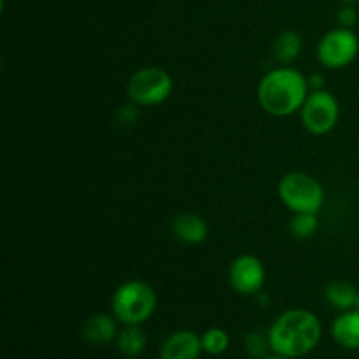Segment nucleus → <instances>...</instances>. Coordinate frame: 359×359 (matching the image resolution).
Wrapping results in <instances>:
<instances>
[{
	"instance_id": "f257e3e1",
	"label": "nucleus",
	"mask_w": 359,
	"mask_h": 359,
	"mask_svg": "<svg viewBox=\"0 0 359 359\" xmlns=\"http://www.w3.org/2000/svg\"><path fill=\"white\" fill-rule=\"evenodd\" d=\"M321 321L307 309H291L280 314L269 330L272 353L287 359L312 353L321 340Z\"/></svg>"
},
{
	"instance_id": "f03ea898",
	"label": "nucleus",
	"mask_w": 359,
	"mask_h": 359,
	"mask_svg": "<svg viewBox=\"0 0 359 359\" xmlns=\"http://www.w3.org/2000/svg\"><path fill=\"white\" fill-rule=\"evenodd\" d=\"M309 93V79L293 67H277L265 74L258 84L259 105L266 114L276 118L300 112Z\"/></svg>"
},
{
	"instance_id": "7ed1b4c3",
	"label": "nucleus",
	"mask_w": 359,
	"mask_h": 359,
	"mask_svg": "<svg viewBox=\"0 0 359 359\" xmlns=\"http://www.w3.org/2000/svg\"><path fill=\"white\" fill-rule=\"evenodd\" d=\"M158 294L151 284L132 279L112 293V316L123 325H142L154 314Z\"/></svg>"
},
{
	"instance_id": "20e7f679",
	"label": "nucleus",
	"mask_w": 359,
	"mask_h": 359,
	"mask_svg": "<svg viewBox=\"0 0 359 359\" xmlns=\"http://www.w3.org/2000/svg\"><path fill=\"white\" fill-rule=\"evenodd\" d=\"M279 198L293 214L314 212L319 214L325 205V189L321 182L305 172H290L280 179Z\"/></svg>"
},
{
	"instance_id": "39448f33",
	"label": "nucleus",
	"mask_w": 359,
	"mask_h": 359,
	"mask_svg": "<svg viewBox=\"0 0 359 359\" xmlns=\"http://www.w3.org/2000/svg\"><path fill=\"white\" fill-rule=\"evenodd\" d=\"M174 90V79L160 67H144L130 76L126 95L139 107H154L168 100Z\"/></svg>"
},
{
	"instance_id": "423d86ee",
	"label": "nucleus",
	"mask_w": 359,
	"mask_h": 359,
	"mask_svg": "<svg viewBox=\"0 0 359 359\" xmlns=\"http://www.w3.org/2000/svg\"><path fill=\"white\" fill-rule=\"evenodd\" d=\"M302 125L312 135H326L337 126L340 118V104L328 90L311 91L300 111Z\"/></svg>"
},
{
	"instance_id": "0eeeda50",
	"label": "nucleus",
	"mask_w": 359,
	"mask_h": 359,
	"mask_svg": "<svg viewBox=\"0 0 359 359\" xmlns=\"http://www.w3.org/2000/svg\"><path fill=\"white\" fill-rule=\"evenodd\" d=\"M359 53V39L353 28L339 27L321 37L316 48V55L326 69H346L356 60Z\"/></svg>"
},
{
	"instance_id": "6e6552de",
	"label": "nucleus",
	"mask_w": 359,
	"mask_h": 359,
	"mask_svg": "<svg viewBox=\"0 0 359 359\" xmlns=\"http://www.w3.org/2000/svg\"><path fill=\"white\" fill-rule=\"evenodd\" d=\"M228 279H230V286L233 287L235 293L252 297L265 286V265L258 256L241 255L231 262Z\"/></svg>"
},
{
	"instance_id": "1a4fd4ad",
	"label": "nucleus",
	"mask_w": 359,
	"mask_h": 359,
	"mask_svg": "<svg viewBox=\"0 0 359 359\" xmlns=\"http://www.w3.org/2000/svg\"><path fill=\"white\" fill-rule=\"evenodd\" d=\"M202 351V337L191 330H179L161 344L160 359H198Z\"/></svg>"
},
{
	"instance_id": "9d476101",
	"label": "nucleus",
	"mask_w": 359,
	"mask_h": 359,
	"mask_svg": "<svg viewBox=\"0 0 359 359\" xmlns=\"http://www.w3.org/2000/svg\"><path fill=\"white\" fill-rule=\"evenodd\" d=\"M172 233L179 242L188 245H198L209 237V224L195 212H181L172 219Z\"/></svg>"
},
{
	"instance_id": "9b49d317",
	"label": "nucleus",
	"mask_w": 359,
	"mask_h": 359,
	"mask_svg": "<svg viewBox=\"0 0 359 359\" xmlns=\"http://www.w3.org/2000/svg\"><path fill=\"white\" fill-rule=\"evenodd\" d=\"M118 319L107 314H93L83 323L81 337L91 346H107L118 337Z\"/></svg>"
},
{
	"instance_id": "f8f14e48",
	"label": "nucleus",
	"mask_w": 359,
	"mask_h": 359,
	"mask_svg": "<svg viewBox=\"0 0 359 359\" xmlns=\"http://www.w3.org/2000/svg\"><path fill=\"white\" fill-rule=\"evenodd\" d=\"M332 337L346 349H359V311L342 312L332 325Z\"/></svg>"
},
{
	"instance_id": "ddd939ff",
	"label": "nucleus",
	"mask_w": 359,
	"mask_h": 359,
	"mask_svg": "<svg viewBox=\"0 0 359 359\" xmlns=\"http://www.w3.org/2000/svg\"><path fill=\"white\" fill-rule=\"evenodd\" d=\"M272 49L277 62H280L283 65H290L291 62H294L302 55L304 41H302V35L298 32L283 30L273 41Z\"/></svg>"
},
{
	"instance_id": "4468645a",
	"label": "nucleus",
	"mask_w": 359,
	"mask_h": 359,
	"mask_svg": "<svg viewBox=\"0 0 359 359\" xmlns=\"http://www.w3.org/2000/svg\"><path fill=\"white\" fill-rule=\"evenodd\" d=\"M116 346L123 356L137 358L146 349L147 337L140 325H125V328L116 337Z\"/></svg>"
},
{
	"instance_id": "2eb2a0df",
	"label": "nucleus",
	"mask_w": 359,
	"mask_h": 359,
	"mask_svg": "<svg viewBox=\"0 0 359 359\" xmlns=\"http://www.w3.org/2000/svg\"><path fill=\"white\" fill-rule=\"evenodd\" d=\"M356 297H358L356 286L347 283V280H333V283H330L325 290L326 302H328L333 309L342 312L354 309Z\"/></svg>"
},
{
	"instance_id": "dca6fc26",
	"label": "nucleus",
	"mask_w": 359,
	"mask_h": 359,
	"mask_svg": "<svg viewBox=\"0 0 359 359\" xmlns=\"http://www.w3.org/2000/svg\"><path fill=\"white\" fill-rule=\"evenodd\" d=\"M319 230V217L314 212H298L290 221V233L298 241L312 238Z\"/></svg>"
},
{
	"instance_id": "f3484780",
	"label": "nucleus",
	"mask_w": 359,
	"mask_h": 359,
	"mask_svg": "<svg viewBox=\"0 0 359 359\" xmlns=\"http://www.w3.org/2000/svg\"><path fill=\"white\" fill-rule=\"evenodd\" d=\"M202 346L207 354L212 356H219V354L226 353L230 347V337L224 330L221 328H209L202 335Z\"/></svg>"
},
{
	"instance_id": "a211bd4d",
	"label": "nucleus",
	"mask_w": 359,
	"mask_h": 359,
	"mask_svg": "<svg viewBox=\"0 0 359 359\" xmlns=\"http://www.w3.org/2000/svg\"><path fill=\"white\" fill-rule=\"evenodd\" d=\"M244 346H245V353L255 359L266 358L269 356L266 353H269V351H272V347H270L269 335H263V333H259V332L249 333V335L245 337Z\"/></svg>"
},
{
	"instance_id": "6ab92c4d",
	"label": "nucleus",
	"mask_w": 359,
	"mask_h": 359,
	"mask_svg": "<svg viewBox=\"0 0 359 359\" xmlns=\"http://www.w3.org/2000/svg\"><path fill=\"white\" fill-rule=\"evenodd\" d=\"M337 20H339L340 27L353 28L358 23V11L353 6H344L342 9L337 13Z\"/></svg>"
},
{
	"instance_id": "aec40b11",
	"label": "nucleus",
	"mask_w": 359,
	"mask_h": 359,
	"mask_svg": "<svg viewBox=\"0 0 359 359\" xmlns=\"http://www.w3.org/2000/svg\"><path fill=\"white\" fill-rule=\"evenodd\" d=\"M307 79H309V88H311V91L325 90V76H323V74H312V76H309Z\"/></svg>"
},
{
	"instance_id": "412c9836",
	"label": "nucleus",
	"mask_w": 359,
	"mask_h": 359,
	"mask_svg": "<svg viewBox=\"0 0 359 359\" xmlns=\"http://www.w3.org/2000/svg\"><path fill=\"white\" fill-rule=\"evenodd\" d=\"M263 359H287V358H284V356H279V354H276V353H273L272 356H266V358H263Z\"/></svg>"
},
{
	"instance_id": "4be33fe9",
	"label": "nucleus",
	"mask_w": 359,
	"mask_h": 359,
	"mask_svg": "<svg viewBox=\"0 0 359 359\" xmlns=\"http://www.w3.org/2000/svg\"><path fill=\"white\" fill-rule=\"evenodd\" d=\"M340 2H342L344 6H353V4H356L358 0H340Z\"/></svg>"
},
{
	"instance_id": "5701e85b",
	"label": "nucleus",
	"mask_w": 359,
	"mask_h": 359,
	"mask_svg": "<svg viewBox=\"0 0 359 359\" xmlns=\"http://www.w3.org/2000/svg\"><path fill=\"white\" fill-rule=\"evenodd\" d=\"M354 309H358V311H359V291H358V297H356V304H354Z\"/></svg>"
}]
</instances>
